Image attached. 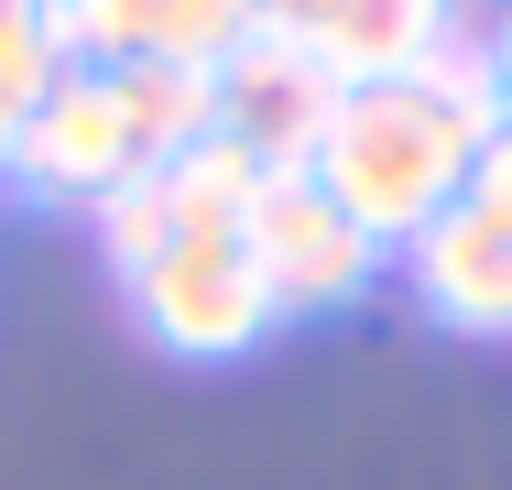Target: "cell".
<instances>
[{
  "label": "cell",
  "mask_w": 512,
  "mask_h": 490,
  "mask_svg": "<svg viewBox=\"0 0 512 490\" xmlns=\"http://www.w3.org/2000/svg\"><path fill=\"white\" fill-rule=\"evenodd\" d=\"M480 142H491V131L458 120L425 77H393V88H349L338 98V120L316 131L306 175H316V196H327L371 251H414V240L458 207Z\"/></svg>",
  "instance_id": "obj_1"
},
{
  "label": "cell",
  "mask_w": 512,
  "mask_h": 490,
  "mask_svg": "<svg viewBox=\"0 0 512 490\" xmlns=\"http://www.w3.org/2000/svg\"><path fill=\"white\" fill-rule=\"evenodd\" d=\"M120 294H131V316H142V338L175 349V360H240V349H262V338L284 327L240 240H175V251H153L142 273H120Z\"/></svg>",
  "instance_id": "obj_2"
},
{
  "label": "cell",
  "mask_w": 512,
  "mask_h": 490,
  "mask_svg": "<svg viewBox=\"0 0 512 490\" xmlns=\"http://www.w3.org/2000/svg\"><path fill=\"white\" fill-rule=\"evenodd\" d=\"M240 251H251V273L273 294V316H338L382 273V251L316 196V175H262L251 218H240Z\"/></svg>",
  "instance_id": "obj_3"
},
{
  "label": "cell",
  "mask_w": 512,
  "mask_h": 490,
  "mask_svg": "<svg viewBox=\"0 0 512 490\" xmlns=\"http://www.w3.org/2000/svg\"><path fill=\"white\" fill-rule=\"evenodd\" d=\"M0 175H11L22 196H44V207H88V218H99L109 196L142 175V142H131V120H120V88L66 66L55 88L33 98V120L11 131Z\"/></svg>",
  "instance_id": "obj_4"
},
{
  "label": "cell",
  "mask_w": 512,
  "mask_h": 490,
  "mask_svg": "<svg viewBox=\"0 0 512 490\" xmlns=\"http://www.w3.org/2000/svg\"><path fill=\"white\" fill-rule=\"evenodd\" d=\"M338 77L316 66L295 33H251L229 66H218V131L240 142V153H262V175H306V153H316V131L338 120Z\"/></svg>",
  "instance_id": "obj_5"
},
{
  "label": "cell",
  "mask_w": 512,
  "mask_h": 490,
  "mask_svg": "<svg viewBox=\"0 0 512 490\" xmlns=\"http://www.w3.org/2000/svg\"><path fill=\"white\" fill-rule=\"evenodd\" d=\"M284 33L306 44L338 88H393V77H414L458 33V0H306Z\"/></svg>",
  "instance_id": "obj_6"
},
{
  "label": "cell",
  "mask_w": 512,
  "mask_h": 490,
  "mask_svg": "<svg viewBox=\"0 0 512 490\" xmlns=\"http://www.w3.org/2000/svg\"><path fill=\"white\" fill-rule=\"evenodd\" d=\"M404 262H414V294H425L447 327H469V338H512V229H502V218L447 207Z\"/></svg>",
  "instance_id": "obj_7"
},
{
  "label": "cell",
  "mask_w": 512,
  "mask_h": 490,
  "mask_svg": "<svg viewBox=\"0 0 512 490\" xmlns=\"http://www.w3.org/2000/svg\"><path fill=\"white\" fill-rule=\"evenodd\" d=\"M251 196H262V153H240L229 131H207L197 153L153 164V207H164V229H175V240H240Z\"/></svg>",
  "instance_id": "obj_8"
},
{
  "label": "cell",
  "mask_w": 512,
  "mask_h": 490,
  "mask_svg": "<svg viewBox=\"0 0 512 490\" xmlns=\"http://www.w3.org/2000/svg\"><path fill=\"white\" fill-rule=\"evenodd\" d=\"M109 88H120V120H131V142H142V175H153V164H175V153H197L207 131H218V77H207V66L131 55Z\"/></svg>",
  "instance_id": "obj_9"
},
{
  "label": "cell",
  "mask_w": 512,
  "mask_h": 490,
  "mask_svg": "<svg viewBox=\"0 0 512 490\" xmlns=\"http://www.w3.org/2000/svg\"><path fill=\"white\" fill-rule=\"evenodd\" d=\"M142 11V55H164V66H229L251 33H262V0H131Z\"/></svg>",
  "instance_id": "obj_10"
},
{
  "label": "cell",
  "mask_w": 512,
  "mask_h": 490,
  "mask_svg": "<svg viewBox=\"0 0 512 490\" xmlns=\"http://www.w3.org/2000/svg\"><path fill=\"white\" fill-rule=\"evenodd\" d=\"M33 22H44L55 66H77V77H120L142 55V11L131 0H33Z\"/></svg>",
  "instance_id": "obj_11"
},
{
  "label": "cell",
  "mask_w": 512,
  "mask_h": 490,
  "mask_svg": "<svg viewBox=\"0 0 512 490\" xmlns=\"http://www.w3.org/2000/svg\"><path fill=\"white\" fill-rule=\"evenodd\" d=\"M458 207H480V218H502V229H512V131H491V142L469 153V186H458Z\"/></svg>",
  "instance_id": "obj_12"
},
{
  "label": "cell",
  "mask_w": 512,
  "mask_h": 490,
  "mask_svg": "<svg viewBox=\"0 0 512 490\" xmlns=\"http://www.w3.org/2000/svg\"><path fill=\"white\" fill-rule=\"evenodd\" d=\"M480 55H491V98H502V131H512V0L491 11V33H480Z\"/></svg>",
  "instance_id": "obj_13"
},
{
  "label": "cell",
  "mask_w": 512,
  "mask_h": 490,
  "mask_svg": "<svg viewBox=\"0 0 512 490\" xmlns=\"http://www.w3.org/2000/svg\"><path fill=\"white\" fill-rule=\"evenodd\" d=\"M295 11H306V0H262V22H273V33H284V22H295Z\"/></svg>",
  "instance_id": "obj_14"
}]
</instances>
